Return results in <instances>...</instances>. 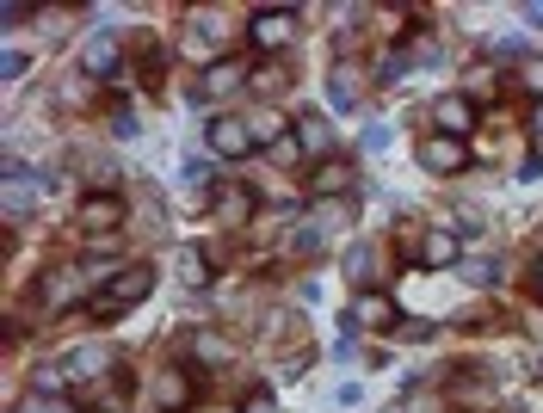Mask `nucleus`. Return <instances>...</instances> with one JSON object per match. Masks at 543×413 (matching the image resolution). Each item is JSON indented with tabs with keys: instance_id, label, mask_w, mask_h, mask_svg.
Instances as JSON below:
<instances>
[{
	"instance_id": "obj_12",
	"label": "nucleus",
	"mask_w": 543,
	"mask_h": 413,
	"mask_svg": "<svg viewBox=\"0 0 543 413\" xmlns=\"http://www.w3.org/2000/svg\"><path fill=\"white\" fill-rule=\"evenodd\" d=\"M210 210H216V222H229V229H247L253 222V192L247 185H223V192L210 198Z\"/></svg>"
},
{
	"instance_id": "obj_34",
	"label": "nucleus",
	"mask_w": 543,
	"mask_h": 413,
	"mask_svg": "<svg viewBox=\"0 0 543 413\" xmlns=\"http://www.w3.org/2000/svg\"><path fill=\"white\" fill-rule=\"evenodd\" d=\"M241 413H278V401H272V395H253V401H247Z\"/></svg>"
},
{
	"instance_id": "obj_18",
	"label": "nucleus",
	"mask_w": 543,
	"mask_h": 413,
	"mask_svg": "<svg viewBox=\"0 0 543 413\" xmlns=\"http://www.w3.org/2000/svg\"><path fill=\"white\" fill-rule=\"evenodd\" d=\"M352 192V167L346 161H321V173H315V198L328 204V198H346Z\"/></svg>"
},
{
	"instance_id": "obj_28",
	"label": "nucleus",
	"mask_w": 543,
	"mask_h": 413,
	"mask_svg": "<svg viewBox=\"0 0 543 413\" xmlns=\"http://www.w3.org/2000/svg\"><path fill=\"white\" fill-rule=\"evenodd\" d=\"M309 222H321V229H340L346 222V198H334V204H315V216Z\"/></svg>"
},
{
	"instance_id": "obj_9",
	"label": "nucleus",
	"mask_w": 543,
	"mask_h": 413,
	"mask_svg": "<svg viewBox=\"0 0 543 413\" xmlns=\"http://www.w3.org/2000/svg\"><path fill=\"white\" fill-rule=\"evenodd\" d=\"M414 253L426 259V266H432V272H451V266H457V259H463V241H457L451 229H426V235L414 241Z\"/></svg>"
},
{
	"instance_id": "obj_31",
	"label": "nucleus",
	"mask_w": 543,
	"mask_h": 413,
	"mask_svg": "<svg viewBox=\"0 0 543 413\" xmlns=\"http://www.w3.org/2000/svg\"><path fill=\"white\" fill-rule=\"evenodd\" d=\"M395 413H445V407H439V401H432V395H408V401H402V407H395Z\"/></svg>"
},
{
	"instance_id": "obj_36",
	"label": "nucleus",
	"mask_w": 543,
	"mask_h": 413,
	"mask_svg": "<svg viewBox=\"0 0 543 413\" xmlns=\"http://www.w3.org/2000/svg\"><path fill=\"white\" fill-rule=\"evenodd\" d=\"M531 130H537V142H543V105H537V124H531Z\"/></svg>"
},
{
	"instance_id": "obj_23",
	"label": "nucleus",
	"mask_w": 543,
	"mask_h": 413,
	"mask_svg": "<svg viewBox=\"0 0 543 413\" xmlns=\"http://www.w3.org/2000/svg\"><path fill=\"white\" fill-rule=\"evenodd\" d=\"M75 290H81V272H75V266H62V272H50V278H44V303H50V309H62Z\"/></svg>"
},
{
	"instance_id": "obj_8",
	"label": "nucleus",
	"mask_w": 543,
	"mask_h": 413,
	"mask_svg": "<svg viewBox=\"0 0 543 413\" xmlns=\"http://www.w3.org/2000/svg\"><path fill=\"white\" fill-rule=\"evenodd\" d=\"M395 321H402V315H395V303H389V296L383 290H358V303H352V315H346V333H358V327H395Z\"/></svg>"
},
{
	"instance_id": "obj_33",
	"label": "nucleus",
	"mask_w": 543,
	"mask_h": 413,
	"mask_svg": "<svg viewBox=\"0 0 543 413\" xmlns=\"http://www.w3.org/2000/svg\"><path fill=\"white\" fill-rule=\"evenodd\" d=\"M179 173H186L192 185H204V179H210V161H186V167H179Z\"/></svg>"
},
{
	"instance_id": "obj_21",
	"label": "nucleus",
	"mask_w": 543,
	"mask_h": 413,
	"mask_svg": "<svg viewBox=\"0 0 543 413\" xmlns=\"http://www.w3.org/2000/svg\"><path fill=\"white\" fill-rule=\"evenodd\" d=\"M155 401L161 407H186L192 401V377H186V370H161V377H155Z\"/></svg>"
},
{
	"instance_id": "obj_35",
	"label": "nucleus",
	"mask_w": 543,
	"mask_h": 413,
	"mask_svg": "<svg viewBox=\"0 0 543 413\" xmlns=\"http://www.w3.org/2000/svg\"><path fill=\"white\" fill-rule=\"evenodd\" d=\"M525 19H531V25H543V0H531V7H525Z\"/></svg>"
},
{
	"instance_id": "obj_7",
	"label": "nucleus",
	"mask_w": 543,
	"mask_h": 413,
	"mask_svg": "<svg viewBox=\"0 0 543 413\" xmlns=\"http://www.w3.org/2000/svg\"><path fill=\"white\" fill-rule=\"evenodd\" d=\"M204 136H210V148H216V155H247V148H260V142H253V124H241V118H229V111H223V118H210L204 124Z\"/></svg>"
},
{
	"instance_id": "obj_15",
	"label": "nucleus",
	"mask_w": 543,
	"mask_h": 413,
	"mask_svg": "<svg viewBox=\"0 0 543 413\" xmlns=\"http://www.w3.org/2000/svg\"><path fill=\"white\" fill-rule=\"evenodd\" d=\"M328 142H334V124L321 118V111H309V118H297V148H303L309 161H321V155H328Z\"/></svg>"
},
{
	"instance_id": "obj_38",
	"label": "nucleus",
	"mask_w": 543,
	"mask_h": 413,
	"mask_svg": "<svg viewBox=\"0 0 543 413\" xmlns=\"http://www.w3.org/2000/svg\"><path fill=\"white\" fill-rule=\"evenodd\" d=\"M198 413H229V407H198Z\"/></svg>"
},
{
	"instance_id": "obj_17",
	"label": "nucleus",
	"mask_w": 543,
	"mask_h": 413,
	"mask_svg": "<svg viewBox=\"0 0 543 413\" xmlns=\"http://www.w3.org/2000/svg\"><path fill=\"white\" fill-rule=\"evenodd\" d=\"M247 93H260V99H284V93H291V68H284V62H260V68L247 74Z\"/></svg>"
},
{
	"instance_id": "obj_5",
	"label": "nucleus",
	"mask_w": 543,
	"mask_h": 413,
	"mask_svg": "<svg viewBox=\"0 0 543 413\" xmlns=\"http://www.w3.org/2000/svg\"><path fill=\"white\" fill-rule=\"evenodd\" d=\"M75 222H81V235H112L118 222H124V198H112V192H93V198H81L75 204Z\"/></svg>"
},
{
	"instance_id": "obj_22",
	"label": "nucleus",
	"mask_w": 543,
	"mask_h": 413,
	"mask_svg": "<svg viewBox=\"0 0 543 413\" xmlns=\"http://www.w3.org/2000/svg\"><path fill=\"white\" fill-rule=\"evenodd\" d=\"M346 278H352V284H371V278H377V247H371V241H352V247H346Z\"/></svg>"
},
{
	"instance_id": "obj_13",
	"label": "nucleus",
	"mask_w": 543,
	"mask_h": 413,
	"mask_svg": "<svg viewBox=\"0 0 543 413\" xmlns=\"http://www.w3.org/2000/svg\"><path fill=\"white\" fill-rule=\"evenodd\" d=\"M186 358H192L198 370H223V364H229V340H223V333H210V327H198L192 340H186Z\"/></svg>"
},
{
	"instance_id": "obj_25",
	"label": "nucleus",
	"mask_w": 543,
	"mask_h": 413,
	"mask_svg": "<svg viewBox=\"0 0 543 413\" xmlns=\"http://www.w3.org/2000/svg\"><path fill=\"white\" fill-rule=\"evenodd\" d=\"M519 87L543 105V56H525V62H519Z\"/></svg>"
},
{
	"instance_id": "obj_20",
	"label": "nucleus",
	"mask_w": 543,
	"mask_h": 413,
	"mask_svg": "<svg viewBox=\"0 0 543 413\" xmlns=\"http://www.w3.org/2000/svg\"><path fill=\"white\" fill-rule=\"evenodd\" d=\"M451 401H457V407H494V401H500V389H494V383H482V377H457V383H451Z\"/></svg>"
},
{
	"instance_id": "obj_26",
	"label": "nucleus",
	"mask_w": 543,
	"mask_h": 413,
	"mask_svg": "<svg viewBox=\"0 0 543 413\" xmlns=\"http://www.w3.org/2000/svg\"><path fill=\"white\" fill-rule=\"evenodd\" d=\"M62 383H68V370H62V364H44L38 377H31V395H62Z\"/></svg>"
},
{
	"instance_id": "obj_30",
	"label": "nucleus",
	"mask_w": 543,
	"mask_h": 413,
	"mask_svg": "<svg viewBox=\"0 0 543 413\" xmlns=\"http://www.w3.org/2000/svg\"><path fill=\"white\" fill-rule=\"evenodd\" d=\"M272 155L291 167V161H303V148H297V136H278V142H272Z\"/></svg>"
},
{
	"instance_id": "obj_6",
	"label": "nucleus",
	"mask_w": 543,
	"mask_h": 413,
	"mask_svg": "<svg viewBox=\"0 0 543 413\" xmlns=\"http://www.w3.org/2000/svg\"><path fill=\"white\" fill-rule=\"evenodd\" d=\"M426 118L439 124V136H469V130H476V99H469V93H439Z\"/></svg>"
},
{
	"instance_id": "obj_3",
	"label": "nucleus",
	"mask_w": 543,
	"mask_h": 413,
	"mask_svg": "<svg viewBox=\"0 0 543 413\" xmlns=\"http://www.w3.org/2000/svg\"><path fill=\"white\" fill-rule=\"evenodd\" d=\"M420 167L426 173H439V179H451V173H463L469 167V142L463 136H420Z\"/></svg>"
},
{
	"instance_id": "obj_29",
	"label": "nucleus",
	"mask_w": 543,
	"mask_h": 413,
	"mask_svg": "<svg viewBox=\"0 0 543 413\" xmlns=\"http://www.w3.org/2000/svg\"><path fill=\"white\" fill-rule=\"evenodd\" d=\"M389 142H395V130H389V124H371V130H365V148H371V155H383Z\"/></svg>"
},
{
	"instance_id": "obj_10",
	"label": "nucleus",
	"mask_w": 543,
	"mask_h": 413,
	"mask_svg": "<svg viewBox=\"0 0 543 413\" xmlns=\"http://www.w3.org/2000/svg\"><path fill=\"white\" fill-rule=\"evenodd\" d=\"M118 68H124V50H118L112 31H99L81 44V74H118Z\"/></svg>"
},
{
	"instance_id": "obj_19",
	"label": "nucleus",
	"mask_w": 543,
	"mask_h": 413,
	"mask_svg": "<svg viewBox=\"0 0 543 413\" xmlns=\"http://www.w3.org/2000/svg\"><path fill=\"white\" fill-rule=\"evenodd\" d=\"M179 284H186V290L210 284V253L204 247H179Z\"/></svg>"
},
{
	"instance_id": "obj_11",
	"label": "nucleus",
	"mask_w": 543,
	"mask_h": 413,
	"mask_svg": "<svg viewBox=\"0 0 543 413\" xmlns=\"http://www.w3.org/2000/svg\"><path fill=\"white\" fill-rule=\"evenodd\" d=\"M241 87H247V68H241V62H210L204 81H198V99H229V93H241Z\"/></svg>"
},
{
	"instance_id": "obj_2",
	"label": "nucleus",
	"mask_w": 543,
	"mask_h": 413,
	"mask_svg": "<svg viewBox=\"0 0 543 413\" xmlns=\"http://www.w3.org/2000/svg\"><path fill=\"white\" fill-rule=\"evenodd\" d=\"M62 370H68V383H99L105 370H118V346L112 340H81V346L62 352Z\"/></svg>"
},
{
	"instance_id": "obj_37",
	"label": "nucleus",
	"mask_w": 543,
	"mask_h": 413,
	"mask_svg": "<svg viewBox=\"0 0 543 413\" xmlns=\"http://www.w3.org/2000/svg\"><path fill=\"white\" fill-rule=\"evenodd\" d=\"M537 290H543V259H537Z\"/></svg>"
},
{
	"instance_id": "obj_32",
	"label": "nucleus",
	"mask_w": 543,
	"mask_h": 413,
	"mask_svg": "<svg viewBox=\"0 0 543 413\" xmlns=\"http://www.w3.org/2000/svg\"><path fill=\"white\" fill-rule=\"evenodd\" d=\"M0 74H7V81H19V74H25V50H7V62H0Z\"/></svg>"
},
{
	"instance_id": "obj_4",
	"label": "nucleus",
	"mask_w": 543,
	"mask_h": 413,
	"mask_svg": "<svg viewBox=\"0 0 543 413\" xmlns=\"http://www.w3.org/2000/svg\"><path fill=\"white\" fill-rule=\"evenodd\" d=\"M247 37H253V44H260L266 56H278L284 44H291V37H297V13H284V7H266V13H253L247 19Z\"/></svg>"
},
{
	"instance_id": "obj_16",
	"label": "nucleus",
	"mask_w": 543,
	"mask_h": 413,
	"mask_svg": "<svg viewBox=\"0 0 543 413\" xmlns=\"http://www.w3.org/2000/svg\"><path fill=\"white\" fill-rule=\"evenodd\" d=\"M358 99H365V74H358V68H334V74H328V105H334V111H352Z\"/></svg>"
},
{
	"instance_id": "obj_24",
	"label": "nucleus",
	"mask_w": 543,
	"mask_h": 413,
	"mask_svg": "<svg viewBox=\"0 0 543 413\" xmlns=\"http://www.w3.org/2000/svg\"><path fill=\"white\" fill-rule=\"evenodd\" d=\"M192 25H198L204 44H223V37H229V25H223V13H216V7H198V13H192Z\"/></svg>"
},
{
	"instance_id": "obj_14",
	"label": "nucleus",
	"mask_w": 543,
	"mask_h": 413,
	"mask_svg": "<svg viewBox=\"0 0 543 413\" xmlns=\"http://www.w3.org/2000/svg\"><path fill=\"white\" fill-rule=\"evenodd\" d=\"M38 210V185H25V167L7 161V222H25Z\"/></svg>"
},
{
	"instance_id": "obj_1",
	"label": "nucleus",
	"mask_w": 543,
	"mask_h": 413,
	"mask_svg": "<svg viewBox=\"0 0 543 413\" xmlns=\"http://www.w3.org/2000/svg\"><path fill=\"white\" fill-rule=\"evenodd\" d=\"M149 290H155V272H149V266H118L112 278H105V290L87 303V315H118V309L142 303Z\"/></svg>"
},
{
	"instance_id": "obj_27",
	"label": "nucleus",
	"mask_w": 543,
	"mask_h": 413,
	"mask_svg": "<svg viewBox=\"0 0 543 413\" xmlns=\"http://www.w3.org/2000/svg\"><path fill=\"white\" fill-rule=\"evenodd\" d=\"M19 413H75V407H68L62 395H25V401H19Z\"/></svg>"
}]
</instances>
